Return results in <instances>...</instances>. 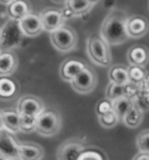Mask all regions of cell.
I'll list each match as a JSON object with an SVG mask.
<instances>
[{"label":"cell","mask_w":149,"mask_h":160,"mask_svg":"<svg viewBox=\"0 0 149 160\" xmlns=\"http://www.w3.org/2000/svg\"><path fill=\"white\" fill-rule=\"evenodd\" d=\"M127 17L121 11L111 12L100 27V39L107 46H118L129 40L126 31Z\"/></svg>","instance_id":"cell-1"},{"label":"cell","mask_w":149,"mask_h":160,"mask_svg":"<svg viewBox=\"0 0 149 160\" xmlns=\"http://www.w3.org/2000/svg\"><path fill=\"white\" fill-rule=\"evenodd\" d=\"M62 129V117L53 109H44L36 118L35 132L42 137H54Z\"/></svg>","instance_id":"cell-2"},{"label":"cell","mask_w":149,"mask_h":160,"mask_svg":"<svg viewBox=\"0 0 149 160\" xmlns=\"http://www.w3.org/2000/svg\"><path fill=\"white\" fill-rule=\"evenodd\" d=\"M88 54L91 61L100 67H110L112 63V54L110 46H107L99 35H91L86 43Z\"/></svg>","instance_id":"cell-3"},{"label":"cell","mask_w":149,"mask_h":160,"mask_svg":"<svg viewBox=\"0 0 149 160\" xmlns=\"http://www.w3.org/2000/svg\"><path fill=\"white\" fill-rule=\"evenodd\" d=\"M51 43L58 52L68 53L77 46V34L71 28L62 26L50 33Z\"/></svg>","instance_id":"cell-4"},{"label":"cell","mask_w":149,"mask_h":160,"mask_svg":"<svg viewBox=\"0 0 149 160\" xmlns=\"http://www.w3.org/2000/svg\"><path fill=\"white\" fill-rule=\"evenodd\" d=\"M97 83H98V78H97L96 71L92 70L91 68L86 67V66L70 82L72 89L76 92L82 93V95L92 92L93 90L96 89Z\"/></svg>","instance_id":"cell-5"},{"label":"cell","mask_w":149,"mask_h":160,"mask_svg":"<svg viewBox=\"0 0 149 160\" xmlns=\"http://www.w3.org/2000/svg\"><path fill=\"white\" fill-rule=\"evenodd\" d=\"M44 109L46 107H44L42 99H40L39 97L33 96V95H26L20 98L17 111L21 116H29V117L37 118V116L43 111Z\"/></svg>","instance_id":"cell-6"},{"label":"cell","mask_w":149,"mask_h":160,"mask_svg":"<svg viewBox=\"0 0 149 160\" xmlns=\"http://www.w3.org/2000/svg\"><path fill=\"white\" fill-rule=\"evenodd\" d=\"M85 148V144L78 139H69L57 148V160H76L80 152Z\"/></svg>","instance_id":"cell-7"},{"label":"cell","mask_w":149,"mask_h":160,"mask_svg":"<svg viewBox=\"0 0 149 160\" xmlns=\"http://www.w3.org/2000/svg\"><path fill=\"white\" fill-rule=\"evenodd\" d=\"M18 27L23 35L29 36V38L37 36L43 32L40 17L34 13L27 14L26 17L20 19L18 21Z\"/></svg>","instance_id":"cell-8"},{"label":"cell","mask_w":149,"mask_h":160,"mask_svg":"<svg viewBox=\"0 0 149 160\" xmlns=\"http://www.w3.org/2000/svg\"><path fill=\"white\" fill-rule=\"evenodd\" d=\"M42 25V29L51 33L55 29L64 26V17L63 14L55 8H49L43 11L39 15Z\"/></svg>","instance_id":"cell-9"},{"label":"cell","mask_w":149,"mask_h":160,"mask_svg":"<svg viewBox=\"0 0 149 160\" xmlns=\"http://www.w3.org/2000/svg\"><path fill=\"white\" fill-rule=\"evenodd\" d=\"M126 31L129 39H139L147 34L148 21L145 17L133 15L126 19Z\"/></svg>","instance_id":"cell-10"},{"label":"cell","mask_w":149,"mask_h":160,"mask_svg":"<svg viewBox=\"0 0 149 160\" xmlns=\"http://www.w3.org/2000/svg\"><path fill=\"white\" fill-rule=\"evenodd\" d=\"M84 68H85V64L82 61L76 60V58H69L61 64L60 75H61L62 80L70 83Z\"/></svg>","instance_id":"cell-11"},{"label":"cell","mask_w":149,"mask_h":160,"mask_svg":"<svg viewBox=\"0 0 149 160\" xmlns=\"http://www.w3.org/2000/svg\"><path fill=\"white\" fill-rule=\"evenodd\" d=\"M0 154L7 159L18 156V142L12 138L11 133L6 131L0 132Z\"/></svg>","instance_id":"cell-12"},{"label":"cell","mask_w":149,"mask_h":160,"mask_svg":"<svg viewBox=\"0 0 149 160\" xmlns=\"http://www.w3.org/2000/svg\"><path fill=\"white\" fill-rule=\"evenodd\" d=\"M127 60L129 66L145 68L148 62V50L143 46H133L127 52Z\"/></svg>","instance_id":"cell-13"},{"label":"cell","mask_w":149,"mask_h":160,"mask_svg":"<svg viewBox=\"0 0 149 160\" xmlns=\"http://www.w3.org/2000/svg\"><path fill=\"white\" fill-rule=\"evenodd\" d=\"M18 156L23 160H41L44 151L40 145L35 144H18Z\"/></svg>","instance_id":"cell-14"},{"label":"cell","mask_w":149,"mask_h":160,"mask_svg":"<svg viewBox=\"0 0 149 160\" xmlns=\"http://www.w3.org/2000/svg\"><path fill=\"white\" fill-rule=\"evenodd\" d=\"M2 113V122H4V131L11 134L20 132V115L17 110H5Z\"/></svg>","instance_id":"cell-15"},{"label":"cell","mask_w":149,"mask_h":160,"mask_svg":"<svg viewBox=\"0 0 149 160\" xmlns=\"http://www.w3.org/2000/svg\"><path fill=\"white\" fill-rule=\"evenodd\" d=\"M18 67L15 55L9 52L0 53V77H9Z\"/></svg>","instance_id":"cell-16"},{"label":"cell","mask_w":149,"mask_h":160,"mask_svg":"<svg viewBox=\"0 0 149 160\" xmlns=\"http://www.w3.org/2000/svg\"><path fill=\"white\" fill-rule=\"evenodd\" d=\"M19 91L17 82L11 77H0V99L9 101L13 99Z\"/></svg>","instance_id":"cell-17"},{"label":"cell","mask_w":149,"mask_h":160,"mask_svg":"<svg viewBox=\"0 0 149 160\" xmlns=\"http://www.w3.org/2000/svg\"><path fill=\"white\" fill-rule=\"evenodd\" d=\"M143 116H145V113L141 111L139 108H136L135 105H132L131 109L123 117L121 122L125 126H127L129 129H136L142 124Z\"/></svg>","instance_id":"cell-18"},{"label":"cell","mask_w":149,"mask_h":160,"mask_svg":"<svg viewBox=\"0 0 149 160\" xmlns=\"http://www.w3.org/2000/svg\"><path fill=\"white\" fill-rule=\"evenodd\" d=\"M31 13V8L25 0H14L8 4V14L11 19L19 21L20 19Z\"/></svg>","instance_id":"cell-19"},{"label":"cell","mask_w":149,"mask_h":160,"mask_svg":"<svg viewBox=\"0 0 149 160\" xmlns=\"http://www.w3.org/2000/svg\"><path fill=\"white\" fill-rule=\"evenodd\" d=\"M76 160H110L106 152L98 146H85Z\"/></svg>","instance_id":"cell-20"},{"label":"cell","mask_w":149,"mask_h":160,"mask_svg":"<svg viewBox=\"0 0 149 160\" xmlns=\"http://www.w3.org/2000/svg\"><path fill=\"white\" fill-rule=\"evenodd\" d=\"M108 78H110L111 83L126 85L129 82L127 68L123 67V66H113L108 71Z\"/></svg>","instance_id":"cell-21"},{"label":"cell","mask_w":149,"mask_h":160,"mask_svg":"<svg viewBox=\"0 0 149 160\" xmlns=\"http://www.w3.org/2000/svg\"><path fill=\"white\" fill-rule=\"evenodd\" d=\"M132 105H133V103H132L131 99L123 96V97L118 98V99H115V101L112 102V110H113L115 115L118 116V118L121 122L123 117L131 109Z\"/></svg>","instance_id":"cell-22"},{"label":"cell","mask_w":149,"mask_h":160,"mask_svg":"<svg viewBox=\"0 0 149 160\" xmlns=\"http://www.w3.org/2000/svg\"><path fill=\"white\" fill-rule=\"evenodd\" d=\"M128 72V80L131 83L139 84L147 77V71L143 67H136V66H129L127 68Z\"/></svg>","instance_id":"cell-23"},{"label":"cell","mask_w":149,"mask_h":160,"mask_svg":"<svg viewBox=\"0 0 149 160\" xmlns=\"http://www.w3.org/2000/svg\"><path fill=\"white\" fill-rule=\"evenodd\" d=\"M91 5L92 2H90L89 0H69L68 1V7L71 11V13L74 15L85 13L90 9Z\"/></svg>","instance_id":"cell-24"},{"label":"cell","mask_w":149,"mask_h":160,"mask_svg":"<svg viewBox=\"0 0 149 160\" xmlns=\"http://www.w3.org/2000/svg\"><path fill=\"white\" fill-rule=\"evenodd\" d=\"M132 103H133V105H135L136 108H139L143 113L147 112L148 111V107H149V91L139 90L137 95L132 99Z\"/></svg>","instance_id":"cell-25"},{"label":"cell","mask_w":149,"mask_h":160,"mask_svg":"<svg viewBox=\"0 0 149 160\" xmlns=\"http://www.w3.org/2000/svg\"><path fill=\"white\" fill-rule=\"evenodd\" d=\"M125 96V88L123 85L114 84V83H108L106 88V99H108L110 102H113L118 98Z\"/></svg>","instance_id":"cell-26"},{"label":"cell","mask_w":149,"mask_h":160,"mask_svg":"<svg viewBox=\"0 0 149 160\" xmlns=\"http://www.w3.org/2000/svg\"><path fill=\"white\" fill-rule=\"evenodd\" d=\"M149 131L147 129L142 130L140 133L136 137V147L139 153H145V154H149Z\"/></svg>","instance_id":"cell-27"},{"label":"cell","mask_w":149,"mask_h":160,"mask_svg":"<svg viewBox=\"0 0 149 160\" xmlns=\"http://www.w3.org/2000/svg\"><path fill=\"white\" fill-rule=\"evenodd\" d=\"M98 120H99V124L104 129H112L114 126H117L119 124V122H120L118 116L114 113L113 110L111 112H108V113H106V115L98 117Z\"/></svg>","instance_id":"cell-28"},{"label":"cell","mask_w":149,"mask_h":160,"mask_svg":"<svg viewBox=\"0 0 149 160\" xmlns=\"http://www.w3.org/2000/svg\"><path fill=\"white\" fill-rule=\"evenodd\" d=\"M35 125H36L35 117L20 115V132H23V133L35 132Z\"/></svg>","instance_id":"cell-29"},{"label":"cell","mask_w":149,"mask_h":160,"mask_svg":"<svg viewBox=\"0 0 149 160\" xmlns=\"http://www.w3.org/2000/svg\"><path fill=\"white\" fill-rule=\"evenodd\" d=\"M112 111V102H110L108 99H101L97 103L96 105V113L97 117H100V116H104L106 113Z\"/></svg>","instance_id":"cell-30"},{"label":"cell","mask_w":149,"mask_h":160,"mask_svg":"<svg viewBox=\"0 0 149 160\" xmlns=\"http://www.w3.org/2000/svg\"><path fill=\"white\" fill-rule=\"evenodd\" d=\"M123 88H125V97L129 98L131 101L139 92V87H137V84H134V83H131V82H128L126 85H123Z\"/></svg>","instance_id":"cell-31"},{"label":"cell","mask_w":149,"mask_h":160,"mask_svg":"<svg viewBox=\"0 0 149 160\" xmlns=\"http://www.w3.org/2000/svg\"><path fill=\"white\" fill-rule=\"evenodd\" d=\"M132 160H149V154H145V153H136L135 156L133 157Z\"/></svg>","instance_id":"cell-32"},{"label":"cell","mask_w":149,"mask_h":160,"mask_svg":"<svg viewBox=\"0 0 149 160\" xmlns=\"http://www.w3.org/2000/svg\"><path fill=\"white\" fill-rule=\"evenodd\" d=\"M4 131V122H2V113L0 111V132Z\"/></svg>","instance_id":"cell-33"},{"label":"cell","mask_w":149,"mask_h":160,"mask_svg":"<svg viewBox=\"0 0 149 160\" xmlns=\"http://www.w3.org/2000/svg\"><path fill=\"white\" fill-rule=\"evenodd\" d=\"M12 1H14V0H0V2H2V4H11Z\"/></svg>","instance_id":"cell-34"},{"label":"cell","mask_w":149,"mask_h":160,"mask_svg":"<svg viewBox=\"0 0 149 160\" xmlns=\"http://www.w3.org/2000/svg\"><path fill=\"white\" fill-rule=\"evenodd\" d=\"M9 160H23V159L20 158L19 156H17V157H14V158H12V159H9Z\"/></svg>","instance_id":"cell-35"},{"label":"cell","mask_w":149,"mask_h":160,"mask_svg":"<svg viewBox=\"0 0 149 160\" xmlns=\"http://www.w3.org/2000/svg\"><path fill=\"white\" fill-rule=\"evenodd\" d=\"M0 160H9V159H7L6 157H4V156H1V154H0Z\"/></svg>","instance_id":"cell-36"}]
</instances>
